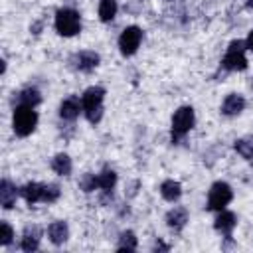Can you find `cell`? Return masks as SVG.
<instances>
[{
	"label": "cell",
	"instance_id": "cell-6",
	"mask_svg": "<svg viewBox=\"0 0 253 253\" xmlns=\"http://www.w3.org/2000/svg\"><path fill=\"white\" fill-rule=\"evenodd\" d=\"M233 198V192L231 188L225 184V182H215L210 190V196H208V210H223Z\"/></svg>",
	"mask_w": 253,
	"mask_h": 253
},
{
	"label": "cell",
	"instance_id": "cell-13",
	"mask_svg": "<svg viewBox=\"0 0 253 253\" xmlns=\"http://www.w3.org/2000/svg\"><path fill=\"white\" fill-rule=\"evenodd\" d=\"M22 198L28 202V204H36V202H43V184H38V182H30L26 184L22 190Z\"/></svg>",
	"mask_w": 253,
	"mask_h": 253
},
{
	"label": "cell",
	"instance_id": "cell-1",
	"mask_svg": "<svg viewBox=\"0 0 253 253\" xmlns=\"http://www.w3.org/2000/svg\"><path fill=\"white\" fill-rule=\"evenodd\" d=\"M103 97H105V89L101 87H89L81 97L83 111L91 123H99L103 117Z\"/></svg>",
	"mask_w": 253,
	"mask_h": 253
},
{
	"label": "cell",
	"instance_id": "cell-11",
	"mask_svg": "<svg viewBox=\"0 0 253 253\" xmlns=\"http://www.w3.org/2000/svg\"><path fill=\"white\" fill-rule=\"evenodd\" d=\"M243 107H245V99H243L241 95H237V93H231V95L225 97V101H223V105H221V111H223V115L233 117V115L241 113Z\"/></svg>",
	"mask_w": 253,
	"mask_h": 253
},
{
	"label": "cell",
	"instance_id": "cell-27",
	"mask_svg": "<svg viewBox=\"0 0 253 253\" xmlns=\"http://www.w3.org/2000/svg\"><path fill=\"white\" fill-rule=\"evenodd\" d=\"M245 45H247V49H251V51H253V32H249V36H247V42H245Z\"/></svg>",
	"mask_w": 253,
	"mask_h": 253
},
{
	"label": "cell",
	"instance_id": "cell-18",
	"mask_svg": "<svg viewBox=\"0 0 253 253\" xmlns=\"http://www.w3.org/2000/svg\"><path fill=\"white\" fill-rule=\"evenodd\" d=\"M51 168H53L55 174H59V176H67V174L71 172V158H69L67 154L59 152V154L53 156V160H51Z\"/></svg>",
	"mask_w": 253,
	"mask_h": 253
},
{
	"label": "cell",
	"instance_id": "cell-22",
	"mask_svg": "<svg viewBox=\"0 0 253 253\" xmlns=\"http://www.w3.org/2000/svg\"><path fill=\"white\" fill-rule=\"evenodd\" d=\"M233 146H235V150H237L239 156H243V158H247V160L253 158V138H251V136H245V138L235 140Z\"/></svg>",
	"mask_w": 253,
	"mask_h": 253
},
{
	"label": "cell",
	"instance_id": "cell-2",
	"mask_svg": "<svg viewBox=\"0 0 253 253\" xmlns=\"http://www.w3.org/2000/svg\"><path fill=\"white\" fill-rule=\"evenodd\" d=\"M36 125H38V113L34 111V107L18 105L14 111V132L18 136H28L34 132Z\"/></svg>",
	"mask_w": 253,
	"mask_h": 253
},
{
	"label": "cell",
	"instance_id": "cell-26",
	"mask_svg": "<svg viewBox=\"0 0 253 253\" xmlns=\"http://www.w3.org/2000/svg\"><path fill=\"white\" fill-rule=\"evenodd\" d=\"M12 237H14L12 227H10L6 221H2V223H0V245H8V243L12 241Z\"/></svg>",
	"mask_w": 253,
	"mask_h": 253
},
{
	"label": "cell",
	"instance_id": "cell-19",
	"mask_svg": "<svg viewBox=\"0 0 253 253\" xmlns=\"http://www.w3.org/2000/svg\"><path fill=\"white\" fill-rule=\"evenodd\" d=\"M42 101V95L36 87H26L24 91L18 93V103L20 105H28V107H36Z\"/></svg>",
	"mask_w": 253,
	"mask_h": 253
},
{
	"label": "cell",
	"instance_id": "cell-14",
	"mask_svg": "<svg viewBox=\"0 0 253 253\" xmlns=\"http://www.w3.org/2000/svg\"><path fill=\"white\" fill-rule=\"evenodd\" d=\"M47 235H49V241L53 245H61L67 235H69V229H67V223L65 221H53L49 227H47Z\"/></svg>",
	"mask_w": 253,
	"mask_h": 253
},
{
	"label": "cell",
	"instance_id": "cell-24",
	"mask_svg": "<svg viewBox=\"0 0 253 253\" xmlns=\"http://www.w3.org/2000/svg\"><path fill=\"white\" fill-rule=\"evenodd\" d=\"M79 188H81L83 192H93L95 188H99V186H97V176H95V174H85V176L79 180Z\"/></svg>",
	"mask_w": 253,
	"mask_h": 253
},
{
	"label": "cell",
	"instance_id": "cell-20",
	"mask_svg": "<svg viewBox=\"0 0 253 253\" xmlns=\"http://www.w3.org/2000/svg\"><path fill=\"white\" fill-rule=\"evenodd\" d=\"M115 182H117V174L113 170H103L101 174H97V186L103 192H111L115 188Z\"/></svg>",
	"mask_w": 253,
	"mask_h": 253
},
{
	"label": "cell",
	"instance_id": "cell-21",
	"mask_svg": "<svg viewBox=\"0 0 253 253\" xmlns=\"http://www.w3.org/2000/svg\"><path fill=\"white\" fill-rule=\"evenodd\" d=\"M117 14V0H101L99 2V18L103 22H111Z\"/></svg>",
	"mask_w": 253,
	"mask_h": 253
},
{
	"label": "cell",
	"instance_id": "cell-28",
	"mask_svg": "<svg viewBox=\"0 0 253 253\" xmlns=\"http://www.w3.org/2000/svg\"><path fill=\"white\" fill-rule=\"evenodd\" d=\"M154 249H162V251H168V245H164V243H160V241H158V243L154 245Z\"/></svg>",
	"mask_w": 253,
	"mask_h": 253
},
{
	"label": "cell",
	"instance_id": "cell-10",
	"mask_svg": "<svg viewBox=\"0 0 253 253\" xmlns=\"http://www.w3.org/2000/svg\"><path fill=\"white\" fill-rule=\"evenodd\" d=\"M73 63L79 71H93L99 65V55L95 51H81L73 57Z\"/></svg>",
	"mask_w": 253,
	"mask_h": 253
},
{
	"label": "cell",
	"instance_id": "cell-5",
	"mask_svg": "<svg viewBox=\"0 0 253 253\" xmlns=\"http://www.w3.org/2000/svg\"><path fill=\"white\" fill-rule=\"evenodd\" d=\"M194 109L192 107H180L172 117V138L178 140L194 126Z\"/></svg>",
	"mask_w": 253,
	"mask_h": 253
},
{
	"label": "cell",
	"instance_id": "cell-3",
	"mask_svg": "<svg viewBox=\"0 0 253 253\" xmlns=\"http://www.w3.org/2000/svg\"><path fill=\"white\" fill-rule=\"evenodd\" d=\"M55 30H57V34H61L65 38L75 36L81 30V18H79V14L75 10H71V8L57 10V14H55Z\"/></svg>",
	"mask_w": 253,
	"mask_h": 253
},
{
	"label": "cell",
	"instance_id": "cell-7",
	"mask_svg": "<svg viewBox=\"0 0 253 253\" xmlns=\"http://www.w3.org/2000/svg\"><path fill=\"white\" fill-rule=\"evenodd\" d=\"M140 40H142V32L140 28L136 26H128L123 30L121 38H119V47H121V53L123 55H132L138 45H140Z\"/></svg>",
	"mask_w": 253,
	"mask_h": 253
},
{
	"label": "cell",
	"instance_id": "cell-15",
	"mask_svg": "<svg viewBox=\"0 0 253 253\" xmlns=\"http://www.w3.org/2000/svg\"><path fill=\"white\" fill-rule=\"evenodd\" d=\"M186 221H188V213H186L184 208H174V210H170L168 215H166V223H168V227L174 229V231H180V229L186 225Z\"/></svg>",
	"mask_w": 253,
	"mask_h": 253
},
{
	"label": "cell",
	"instance_id": "cell-4",
	"mask_svg": "<svg viewBox=\"0 0 253 253\" xmlns=\"http://www.w3.org/2000/svg\"><path fill=\"white\" fill-rule=\"evenodd\" d=\"M245 43L235 40L229 43L225 57H223V67L229 71H243L247 67V57H245Z\"/></svg>",
	"mask_w": 253,
	"mask_h": 253
},
{
	"label": "cell",
	"instance_id": "cell-9",
	"mask_svg": "<svg viewBox=\"0 0 253 253\" xmlns=\"http://www.w3.org/2000/svg\"><path fill=\"white\" fill-rule=\"evenodd\" d=\"M18 194H22V192H18V188L12 182H8V180H2L0 182V204H2V208L10 210L16 204Z\"/></svg>",
	"mask_w": 253,
	"mask_h": 253
},
{
	"label": "cell",
	"instance_id": "cell-8",
	"mask_svg": "<svg viewBox=\"0 0 253 253\" xmlns=\"http://www.w3.org/2000/svg\"><path fill=\"white\" fill-rule=\"evenodd\" d=\"M81 109H83L81 101H79L75 95H71V97H67V99L61 103V107H59V117L65 119V121H73V119L79 117V111H81Z\"/></svg>",
	"mask_w": 253,
	"mask_h": 253
},
{
	"label": "cell",
	"instance_id": "cell-16",
	"mask_svg": "<svg viewBox=\"0 0 253 253\" xmlns=\"http://www.w3.org/2000/svg\"><path fill=\"white\" fill-rule=\"evenodd\" d=\"M215 229L219 231V233H223L225 237H229L231 235V231H233V227H235V215L231 213V211H221L217 217H215Z\"/></svg>",
	"mask_w": 253,
	"mask_h": 253
},
{
	"label": "cell",
	"instance_id": "cell-23",
	"mask_svg": "<svg viewBox=\"0 0 253 253\" xmlns=\"http://www.w3.org/2000/svg\"><path fill=\"white\" fill-rule=\"evenodd\" d=\"M119 251H134L136 249V237L132 231H123L119 239Z\"/></svg>",
	"mask_w": 253,
	"mask_h": 253
},
{
	"label": "cell",
	"instance_id": "cell-25",
	"mask_svg": "<svg viewBox=\"0 0 253 253\" xmlns=\"http://www.w3.org/2000/svg\"><path fill=\"white\" fill-rule=\"evenodd\" d=\"M59 198L57 184H43V202H55Z\"/></svg>",
	"mask_w": 253,
	"mask_h": 253
},
{
	"label": "cell",
	"instance_id": "cell-12",
	"mask_svg": "<svg viewBox=\"0 0 253 253\" xmlns=\"http://www.w3.org/2000/svg\"><path fill=\"white\" fill-rule=\"evenodd\" d=\"M40 237H42V231L40 227H26L24 229V235H22V249L24 251H36L40 247Z\"/></svg>",
	"mask_w": 253,
	"mask_h": 253
},
{
	"label": "cell",
	"instance_id": "cell-17",
	"mask_svg": "<svg viewBox=\"0 0 253 253\" xmlns=\"http://www.w3.org/2000/svg\"><path fill=\"white\" fill-rule=\"evenodd\" d=\"M160 194H162L164 200L176 202V200L180 198V194H182V186H180V182L166 180V182H162V186H160Z\"/></svg>",
	"mask_w": 253,
	"mask_h": 253
}]
</instances>
